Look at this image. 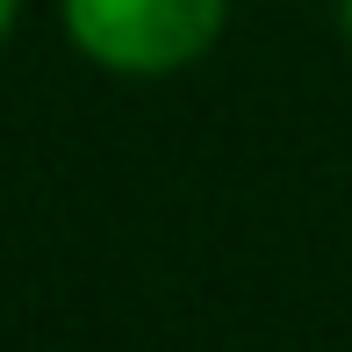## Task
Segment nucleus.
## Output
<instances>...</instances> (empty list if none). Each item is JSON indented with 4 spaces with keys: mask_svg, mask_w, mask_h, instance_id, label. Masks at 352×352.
Listing matches in <instances>:
<instances>
[{
    "mask_svg": "<svg viewBox=\"0 0 352 352\" xmlns=\"http://www.w3.org/2000/svg\"><path fill=\"white\" fill-rule=\"evenodd\" d=\"M72 43L108 72H180L223 29V0H65Z\"/></svg>",
    "mask_w": 352,
    "mask_h": 352,
    "instance_id": "nucleus-1",
    "label": "nucleus"
},
{
    "mask_svg": "<svg viewBox=\"0 0 352 352\" xmlns=\"http://www.w3.org/2000/svg\"><path fill=\"white\" fill-rule=\"evenodd\" d=\"M8 22H14V0H0V36H8Z\"/></svg>",
    "mask_w": 352,
    "mask_h": 352,
    "instance_id": "nucleus-2",
    "label": "nucleus"
},
{
    "mask_svg": "<svg viewBox=\"0 0 352 352\" xmlns=\"http://www.w3.org/2000/svg\"><path fill=\"white\" fill-rule=\"evenodd\" d=\"M338 14H345V36H352V0H338Z\"/></svg>",
    "mask_w": 352,
    "mask_h": 352,
    "instance_id": "nucleus-3",
    "label": "nucleus"
}]
</instances>
